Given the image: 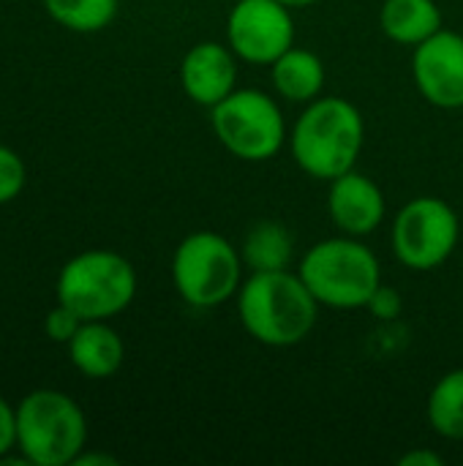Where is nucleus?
Masks as SVG:
<instances>
[{"instance_id": "10", "label": "nucleus", "mask_w": 463, "mask_h": 466, "mask_svg": "<svg viewBox=\"0 0 463 466\" xmlns=\"http://www.w3.org/2000/svg\"><path fill=\"white\" fill-rule=\"evenodd\" d=\"M415 85L423 98L439 109L463 106V35L439 30L415 46L412 57Z\"/></svg>"}, {"instance_id": "7", "label": "nucleus", "mask_w": 463, "mask_h": 466, "mask_svg": "<svg viewBox=\"0 0 463 466\" xmlns=\"http://www.w3.org/2000/svg\"><path fill=\"white\" fill-rule=\"evenodd\" d=\"M210 123L218 142L243 161H267L287 139L281 106L254 87L232 90L210 109Z\"/></svg>"}, {"instance_id": "5", "label": "nucleus", "mask_w": 463, "mask_h": 466, "mask_svg": "<svg viewBox=\"0 0 463 466\" xmlns=\"http://www.w3.org/2000/svg\"><path fill=\"white\" fill-rule=\"evenodd\" d=\"M55 295L57 303L71 309L82 322H106L131 306L136 273L126 257L106 248H90L63 265Z\"/></svg>"}, {"instance_id": "22", "label": "nucleus", "mask_w": 463, "mask_h": 466, "mask_svg": "<svg viewBox=\"0 0 463 466\" xmlns=\"http://www.w3.org/2000/svg\"><path fill=\"white\" fill-rule=\"evenodd\" d=\"M16 448V410L0 396V459Z\"/></svg>"}, {"instance_id": "4", "label": "nucleus", "mask_w": 463, "mask_h": 466, "mask_svg": "<svg viewBox=\"0 0 463 466\" xmlns=\"http://www.w3.org/2000/svg\"><path fill=\"white\" fill-rule=\"evenodd\" d=\"M82 407L60 390H33L16 407V448L30 466H68L85 451Z\"/></svg>"}, {"instance_id": "6", "label": "nucleus", "mask_w": 463, "mask_h": 466, "mask_svg": "<svg viewBox=\"0 0 463 466\" xmlns=\"http://www.w3.org/2000/svg\"><path fill=\"white\" fill-rule=\"evenodd\" d=\"M172 281L188 306L216 309L240 292L243 257L218 232H194L172 257Z\"/></svg>"}, {"instance_id": "11", "label": "nucleus", "mask_w": 463, "mask_h": 466, "mask_svg": "<svg viewBox=\"0 0 463 466\" xmlns=\"http://www.w3.org/2000/svg\"><path fill=\"white\" fill-rule=\"evenodd\" d=\"M180 85L194 104L213 109L237 90V55L218 41L191 46L180 63Z\"/></svg>"}, {"instance_id": "12", "label": "nucleus", "mask_w": 463, "mask_h": 466, "mask_svg": "<svg viewBox=\"0 0 463 466\" xmlns=\"http://www.w3.org/2000/svg\"><path fill=\"white\" fill-rule=\"evenodd\" d=\"M327 213L344 235L366 238L385 221V197L371 177L349 169L330 180Z\"/></svg>"}, {"instance_id": "17", "label": "nucleus", "mask_w": 463, "mask_h": 466, "mask_svg": "<svg viewBox=\"0 0 463 466\" xmlns=\"http://www.w3.org/2000/svg\"><path fill=\"white\" fill-rule=\"evenodd\" d=\"M428 423L445 440H463V369L445 374L428 396Z\"/></svg>"}, {"instance_id": "16", "label": "nucleus", "mask_w": 463, "mask_h": 466, "mask_svg": "<svg viewBox=\"0 0 463 466\" xmlns=\"http://www.w3.org/2000/svg\"><path fill=\"white\" fill-rule=\"evenodd\" d=\"M292 235L281 221H259L248 229L240 257L243 265L251 268V273H265V270H287L292 259Z\"/></svg>"}, {"instance_id": "14", "label": "nucleus", "mask_w": 463, "mask_h": 466, "mask_svg": "<svg viewBox=\"0 0 463 466\" xmlns=\"http://www.w3.org/2000/svg\"><path fill=\"white\" fill-rule=\"evenodd\" d=\"M273 87L281 98L311 104L325 87V63L311 49H287L273 63Z\"/></svg>"}, {"instance_id": "20", "label": "nucleus", "mask_w": 463, "mask_h": 466, "mask_svg": "<svg viewBox=\"0 0 463 466\" xmlns=\"http://www.w3.org/2000/svg\"><path fill=\"white\" fill-rule=\"evenodd\" d=\"M79 328H82V319H79L71 309H65L63 303H57V306L46 314V319H44L46 339L55 341V344H68V341L76 336Z\"/></svg>"}, {"instance_id": "23", "label": "nucleus", "mask_w": 463, "mask_h": 466, "mask_svg": "<svg viewBox=\"0 0 463 466\" xmlns=\"http://www.w3.org/2000/svg\"><path fill=\"white\" fill-rule=\"evenodd\" d=\"M398 464L401 466H442L445 464V459H442L439 453H434V451H412V453L401 456V459H398Z\"/></svg>"}, {"instance_id": "25", "label": "nucleus", "mask_w": 463, "mask_h": 466, "mask_svg": "<svg viewBox=\"0 0 463 466\" xmlns=\"http://www.w3.org/2000/svg\"><path fill=\"white\" fill-rule=\"evenodd\" d=\"M281 3H287L289 8H303V5H311V3H319V0H281Z\"/></svg>"}, {"instance_id": "3", "label": "nucleus", "mask_w": 463, "mask_h": 466, "mask_svg": "<svg viewBox=\"0 0 463 466\" xmlns=\"http://www.w3.org/2000/svg\"><path fill=\"white\" fill-rule=\"evenodd\" d=\"M297 273L319 306L330 309H366L382 287L379 259L352 235L311 246Z\"/></svg>"}, {"instance_id": "18", "label": "nucleus", "mask_w": 463, "mask_h": 466, "mask_svg": "<svg viewBox=\"0 0 463 466\" xmlns=\"http://www.w3.org/2000/svg\"><path fill=\"white\" fill-rule=\"evenodd\" d=\"M44 8L74 33H98L115 19L117 0H44Z\"/></svg>"}, {"instance_id": "19", "label": "nucleus", "mask_w": 463, "mask_h": 466, "mask_svg": "<svg viewBox=\"0 0 463 466\" xmlns=\"http://www.w3.org/2000/svg\"><path fill=\"white\" fill-rule=\"evenodd\" d=\"M25 161L11 147L0 145V205L16 199L25 188Z\"/></svg>"}, {"instance_id": "2", "label": "nucleus", "mask_w": 463, "mask_h": 466, "mask_svg": "<svg viewBox=\"0 0 463 466\" xmlns=\"http://www.w3.org/2000/svg\"><path fill=\"white\" fill-rule=\"evenodd\" d=\"M363 115L338 96L314 98L297 117L289 147L297 167L317 180H336L355 169L363 150Z\"/></svg>"}, {"instance_id": "15", "label": "nucleus", "mask_w": 463, "mask_h": 466, "mask_svg": "<svg viewBox=\"0 0 463 466\" xmlns=\"http://www.w3.org/2000/svg\"><path fill=\"white\" fill-rule=\"evenodd\" d=\"M379 22L396 44L418 46L442 30V11L434 0H385Z\"/></svg>"}, {"instance_id": "21", "label": "nucleus", "mask_w": 463, "mask_h": 466, "mask_svg": "<svg viewBox=\"0 0 463 466\" xmlns=\"http://www.w3.org/2000/svg\"><path fill=\"white\" fill-rule=\"evenodd\" d=\"M366 309H368L377 319H396V317L401 314V298H398L396 289L379 287V289L374 292V298L368 300Z\"/></svg>"}, {"instance_id": "13", "label": "nucleus", "mask_w": 463, "mask_h": 466, "mask_svg": "<svg viewBox=\"0 0 463 466\" xmlns=\"http://www.w3.org/2000/svg\"><path fill=\"white\" fill-rule=\"evenodd\" d=\"M68 358L79 374L90 380H106L120 371L126 347L117 330L109 328L104 319L82 322L76 336L68 341Z\"/></svg>"}, {"instance_id": "9", "label": "nucleus", "mask_w": 463, "mask_h": 466, "mask_svg": "<svg viewBox=\"0 0 463 466\" xmlns=\"http://www.w3.org/2000/svg\"><path fill=\"white\" fill-rule=\"evenodd\" d=\"M229 49L251 66H273L295 46V19L281 0H237L226 19Z\"/></svg>"}, {"instance_id": "8", "label": "nucleus", "mask_w": 463, "mask_h": 466, "mask_svg": "<svg viewBox=\"0 0 463 466\" xmlns=\"http://www.w3.org/2000/svg\"><path fill=\"white\" fill-rule=\"evenodd\" d=\"M461 238L458 213L439 197L407 202L393 224V251L409 270H434L450 259Z\"/></svg>"}, {"instance_id": "24", "label": "nucleus", "mask_w": 463, "mask_h": 466, "mask_svg": "<svg viewBox=\"0 0 463 466\" xmlns=\"http://www.w3.org/2000/svg\"><path fill=\"white\" fill-rule=\"evenodd\" d=\"M76 466H90V464H106V466H115L117 464V459L115 456H106V453H79L76 456V461H74Z\"/></svg>"}, {"instance_id": "1", "label": "nucleus", "mask_w": 463, "mask_h": 466, "mask_svg": "<svg viewBox=\"0 0 463 466\" xmlns=\"http://www.w3.org/2000/svg\"><path fill=\"white\" fill-rule=\"evenodd\" d=\"M237 314L251 339L265 347H295L306 341L319 317V300L300 273H251L237 292Z\"/></svg>"}]
</instances>
